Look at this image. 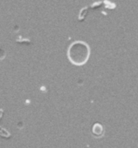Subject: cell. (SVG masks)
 <instances>
[{
	"mask_svg": "<svg viewBox=\"0 0 138 148\" xmlns=\"http://www.w3.org/2000/svg\"><path fill=\"white\" fill-rule=\"evenodd\" d=\"M68 56L73 63L83 65L90 56V48L84 42H75L68 49Z\"/></svg>",
	"mask_w": 138,
	"mask_h": 148,
	"instance_id": "cell-1",
	"label": "cell"
}]
</instances>
